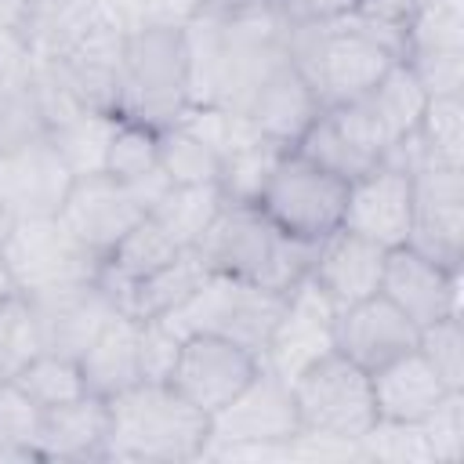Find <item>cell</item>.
<instances>
[{"instance_id":"1","label":"cell","mask_w":464,"mask_h":464,"mask_svg":"<svg viewBox=\"0 0 464 464\" xmlns=\"http://www.w3.org/2000/svg\"><path fill=\"white\" fill-rule=\"evenodd\" d=\"M181 29L192 105L239 112L254 87L290 58L286 22L272 0H218L181 22Z\"/></svg>"},{"instance_id":"2","label":"cell","mask_w":464,"mask_h":464,"mask_svg":"<svg viewBox=\"0 0 464 464\" xmlns=\"http://www.w3.org/2000/svg\"><path fill=\"white\" fill-rule=\"evenodd\" d=\"M286 54L319 105H344L359 102L402 58V33L352 11L326 25H286Z\"/></svg>"},{"instance_id":"3","label":"cell","mask_w":464,"mask_h":464,"mask_svg":"<svg viewBox=\"0 0 464 464\" xmlns=\"http://www.w3.org/2000/svg\"><path fill=\"white\" fill-rule=\"evenodd\" d=\"M109 402L105 460L185 464L203 460L210 446V417L178 395L167 381H138Z\"/></svg>"},{"instance_id":"4","label":"cell","mask_w":464,"mask_h":464,"mask_svg":"<svg viewBox=\"0 0 464 464\" xmlns=\"http://www.w3.org/2000/svg\"><path fill=\"white\" fill-rule=\"evenodd\" d=\"M192 250L203 257L210 272L257 283L279 294L301 283L315 257V243H301L279 232L257 210V203H232V199H225V207L218 210V218Z\"/></svg>"},{"instance_id":"5","label":"cell","mask_w":464,"mask_h":464,"mask_svg":"<svg viewBox=\"0 0 464 464\" xmlns=\"http://www.w3.org/2000/svg\"><path fill=\"white\" fill-rule=\"evenodd\" d=\"M188 105L192 98H188L185 29L174 22H152L141 29H127L116 116L163 130L178 123Z\"/></svg>"},{"instance_id":"6","label":"cell","mask_w":464,"mask_h":464,"mask_svg":"<svg viewBox=\"0 0 464 464\" xmlns=\"http://www.w3.org/2000/svg\"><path fill=\"white\" fill-rule=\"evenodd\" d=\"M290 392L297 402L301 435L359 446L377 424L370 373L341 352H326L323 359L304 366L290 381Z\"/></svg>"},{"instance_id":"7","label":"cell","mask_w":464,"mask_h":464,"mask_svg":"<svg viewBox=\"0 0 464 464\" xmlns=\"http://www.w3.org/2000/svg\"><path fill=\"white\" fill-rule=\"evenodd\" d=\"M301 435L297 402L290 381L257 366V373L210 413V446L203 457H246V453H290Z\"/></svg>"},{"instance_id":"8","label":"cell","mask_w":464,"mask_h":464,"mask_svg":"<svg viewBox=\"0 0 464 464\" xmlns=\"http://www.w3.org/2000/svg\"><path fill=\"white\" fill-rule=\"evenodd\" d=\"M344 199H348V181L334 178L330 170L286 149L276 160L254 203L279 232L301 243H319L341 228Z\"/></svg>"},{"instance_id":"9","label":"cell","mask_w":464,"mask_h":464,"mask_svg":"<svg viewBox=\"0 0 464 464\" xmlns=\"http://www.w3.org/2000/svg\"><path fill=\"white\" fill-rule=\"evenodd\" d=\"M283 297L286 294L279 290L243 283L221 272H207L203 283L174 312H167V319L181 334H214V337L243 344L246 352L261 359V348L279 319Z\"/></svg>"},{"instance_id":"10","label":"cell","mask_w":464,"mask_h":464,"mask_svg":"<svg viewBox=\"0 0 464 464\" xmlns=\"http://www.w3.org/2000/svg\"><path fill=\"white\" fill-rule=\"evenodd\" d=\"M14 286L25 294L94 279L102 268V257L87 250L65 225L62 218H18L7 243L0 246Z\"/></svg>"},{"instance_id":"11","label":"cell","mask_w":464,"mask_h":464,"mask_svg":"<svg viewBox=\"0 0 464 464\" xmlns=\"http://www.w3.org/2000/svg\"><path fill=\"white\" fill-rule=\"evenodd\" d=\"M392 141L384 127L373 120V112L362 102L344 105H323L315 120L304 127V134L294 141V152L312 160L315 167L330 170L341 181H355L366 170L381 167Z\"/></svg>"},{"instance_id":"12","label":"cell","mask_w":464,"mask_h":464,"mask_svg":"<svg viewBox=\"0 0 464 464\" xmlns=\"http://www.w3.org/2000/svg\"><path fill=\"white\" fill-rule=\"evenodd\" d=\"M123 47H127V25L116 14H109L72 51H65L54 62H36V65H40L44 76L54 80V87L76 109L116 112L120 72H123Z\"/></svg>"},{"instance_id":"13","label":"cell","mask_w":464,"mask_h":464,"mask_svg":"<svg viewBox=\"0 0 464 464\" xmlns=\"http://www.w3.org/2000/svg\"><path fill=\"white\" fill-rule=\"evenodd\" d=\"M334 323L337 304L304 276L283 297L279 319L261 348V366H268L283 381H294L304 366L334 352Z\"/></svg>"},{"instance_id":"14","label":"cell","mask_w":464,"mask_h":464,"mask_svg":"<svg viewBox=\"0 0 464 464\" xmlns=\"http://www.w3.org/2000/svg\"><path fill=\"white\" fill-rule=\"evenodd\" d=\"M406 246L446 268L464 265V167L413 170V218Z\"/></svg>"},{"instance_id":"15","label":"cell","mask_w":464,"mask_h":464,"mask_svg":"<svg viewBox=\"0 0 464 464\" xmlns=\"http://www.w3.org/2000/svg\"><path fill=\"white\" fill-rule=\"evenodd\" d=\"M257 366L261 359L236 341L214 334H185L167 384L210 417L257 373Z\"/></svg>"},{"instance_id":"16","label":"cell","mask_w":464,"mask_h":464,"mask_svg":"<svg viewBox=\"0 0 464 464\" xmlns=\"http://www.w3.org/2000/svg\"><path fill=\"white\" fill-rule=\"evenodd\" d=\"M76 174L62 160L58 145L40 134L0 152V203L18 218H54L72 188Z\"/></svg>"},{"instance_id":"17","label":"cell","mask_w":464,"mask_h":464,"mask_svg":"<svg viewBox=\"0 0 464 464\" xmlns=\"http://www.w3.org/2000/svg\"><path fill=\"white\" fill-rule=\"evenodd\" d=\"M145 203L138 199L130 181H120L105 170L98 174H80L58 210L62 225L98 257L112 250V243L145 218Z\"/></svg>"},{"instance_id":"18","label":"cell","mask_w":464,"mask_h":464,"mask_svg":"<svg viewBox=\"0 0 464 464\" xmlns=\"http://www.w3.org/2000/svg\"><path fill=\"white\" fill-rule=\"evenodd\" d=\"M410 323L428 326L460 315V268H446L413 246H392L381 272V290Z\"/></svg>"},{"instance_id":"19","label":"cell","mask_w":464,"mask_h":464,"mask_svg":"<svg viewBox=\"0 0 464 464\" xmlns=\"http://www.w3.org/2000/svg\"><path fill=\"white\" fill-rule=\"evenodd\" d=\"M410 218H413V174L410 170L395 163H381L366 170L362 178L348 181L341 228L366 236L392 250L406 243Z\"/></svg>"},{"instance_id":"20","label":"cell","mask_w":464,"mask_h":464,"mask_svg":"<svg viewBox=\"0 0 464 464\" xmlns=\"http://www.w3.org/2000/svg\"><path fill=\"white\" fill-rule=\"evenodd\" d=\"M417 337H420V326L410 323L384 294H373V297L337 308L334 352H341L366 373H373L377 366L392 362L395 355L417 348Z\"/></svg>"},{"instance_id":"21","label":"cell","mask_w":464,"mask_h":464,"mask_svg":"<svg viewBox=\"0 0 464 464\" xmlns=\"http://www.w3.org/2000/svg\"><path fill=\"white\" fill-rule=\"evenodd\" d=\"M29 301H33L40 330H44V348L72 355V359H80V352L94 341V334L120 312L116 301L109 297V290L98 283V276L65 283V286H51V290H36V294H29Z\"/></svg>"},{"instance_id":"22","label":"cell","mask_w":464,"mask_h":464,"mask_svg":"<svg viewBox=\"0 0 464 464\" xmlns=\"http://www.w3.org/2000/svg\"><path fill=\"white\" fill-rule=\"evenodd\" d=\"M384 257H388V246H381L366 236H355L348 228H337L315 243L308 279L337 308H344V304H355V301L373 297L381 290Z\"/></svg>"},{"instance_id":"23","label":"cell","mask_w":464,"mask_h":464,"mask_svg":"<svg viewBox=\"0 0 464 464\" xmlns=\"http://www.w3.org/2000/svg\"><path fill=\"white\" fill-rule=\"evenodd\" d=\"M319 98L308 87V80L294 69V62L286 58L279 69H272L254 94L246 98V105L239 109V116H246V123L268 138L279 149H294V141L304 134V127L315 120L319 112Z\"/></svg>"},{"instance_id":"24","label":"cell","mask_w":464,"mask_h":464,"mask_svg":"<svg viewBox=\"0 0 464 464\" xmlns=\"http://www.w3.org/2000/svg\"><path fill=\"white\" fill-rule=\"evenodd\" d=\"M370 384H373L377 420H392V424H420L446 402V395H453L417 348L377 366L370 373Z\"/></svg>"},{"instance_id":"25","label":"cell","mask_w":464,"mask_h":464,"mask_svg":"<svg viewBox=\"0 0 464 464\" xmlns=\"http://www.w3.org/2000/svg\"><path fill=\"white\" fill-rule=\"evenodd\" d=\"M109 439V402L102 395H80L72 402L44 410L40 460H105Z\"/></svg>"},{"instance_id":"26","label":"cell","mask_w":464,"mask_h":464,"mask_svg":"<svg viewBox=\"0 0 464 464\" xmlns=\"http://www.w3.org/2000/svg\"><path fill=\"white\" fill-rule=\"evenodd\" d=\"M109 14H116L109 0H36L18 36L29 47L33 62H54Z\"/></svg>"},{"instance_id":"27","label":"cell","mask_w":464,"mask_h":464,"mask_svg":"<svg viewBox=\"0 0 464 464\" xmlns=\"http://www.w3.org/2000/svg\"><path fill=\"white\" fill-rule=\"evenodd\" d=\"M80 370L87 381L91 395L112 399L120 392H127L130 384L141 381V362H138V319L116 312L98 334L94 341L80 352Z\"/></svg>"},{"instance_id":"28","label":"cell","mask_w":464,"mask_h":464,"mask_svg":"<svg viewBox=\"0 0 464 464\" xmlns=\"http://www.w3.org/2000/svg\"><path fill=\"white\" fill-rule=\"evenodd\" d=\"M181 246L160 228V221L152 214H145L138 225H130L116 243L112 250L102 257V268H98V283L109 290V297L116 301L120 290H127L130 283L145 279L149 272H156L160 265H167Z\"/></svg>"},{"instance_id":"29","label":"cell","mask_w":464,"mask_h":464,"mask_svg":"<svg viewBox=\"0 0 464 464\" xmlns=\"http://www.w3.org/2000/svg\"><path fill=\"white\" fill-rule=\"evenodd\" d=\"M210 268L203 265V257L196 250H178L167 265H160L156 272H149L145 279L130 283L127 290H120L116 308L123 315L134 319H152V315H167L174 312L207 276Z\"/></svg>"},{"instance_id":"30","label":"cell","mask_w":464,"mask_h":464,"mask_svg":"<svg viewBox=\"0 0 464 464\" xmlns=\"http://www.w3.org/2000/svg\"><path fill=\"white\" fill-rule=\"evenodd\" d=\"M359 102L373 112V120L384 127L388 141L395 145L399 138H406V134L417 130L420 112H424V105H428V94H424L420 80L413 76V69L399 58V62L388 65V72H384Z\"/></svg>"},{"instance_id":"31","label":"cell","mask_w":464,"mask_h":464,"mask_svg":"<svg viewBox=\"0 0 464 464\" xmlns=\"http://www.w3.org/2000/svg\"><path fill=\"white\" fill-rule=\"evenodd\" d=\"M225 207V192L218 181H203V185H170L156 207L149 210L160 228L181 246V250H192L203 232L210 228V221L218 218V210Z\"/></svg>"},{"instance_id":"32","label":"cell","mask_w":464,"mask_h":464,"mask_svg":"<svg viewBox=\"0 0 464 464\" xmlns=\"http://www.w3.org/2000/svg\"><path fill=\"white\" fill-rule=\"evenodd\" d=\"M413 145L417 167H464V98H428Z\"/></svg>"},{"instance_id":"33","label":"cell","mask_w":464,"mask_h":464,"mask_svg":"<svg viewBox=\"0 0 464 464\" xmlns=\"http://www.w3.org/2000/svg\"><path fill=\"white\" fill-rule=\"evenodd\" d=\"M116 112H94V109H80L72 112L69 120L54 123L47 130V138L58 145L62 160L69 163V170L80 178V174H98L105 170V149H109V138L116 130Z\"/></svg>"},{"instance_id":"34","label":"cell","mask_w":464,"mask_h":464,"mask_svg":"<svg viewBox=\"0 0 464 464\" xmlns=\"http://www.w3.org/2000/svg\"><path fill=\"white\" fill-rule=\"evenodd\" d=\"M160 170L170 185H203L221 178V152L203 141L185 123H170L160 130Z\"/></svg>"},{"instance_id":"35","label":"cell","mask_w":464,"mask_h":464,"mask_svg":"<svg viewBox=\"0 0 464 464\" xmlns=\"http://www.w3.org/2000/svg\"><path fill=\"white\" fill-rule=\"evenodd\" d=\"M40 410H51V406H62V402H72L80 395H87V381H83V370L72 355H62V352H40L29 366H22L14 377H11Z\"/></svg>"},{"instance_id":"36","label":"cell","mask_w":464,"mask_h":464,"mask_svg":"<svg viewBox=\"0 0 464 464\" xmlns=\"http://www.w3.org/2000/svg\"><path fill=\"white\" fill-rule=\"evenodd\" d=\"M44 352V330L29 294L14 290L0 301V381L14 377Z\"/></svg>"},{"instance_id":"37","label":"cell","mask_w":464,"mask_h":464,"mask_svg":"<svg viewBox=\"0 0 464 464\" xmlns=\"http://www.w3.org/2000/svg\"><path fill=\"white\" fill-rule=\"evenodd\" d=\"M428 51H464V0H424L402 29V58Z\"/></svg>"},{"instance_id":"38","label":"cell","mask_w":464,"mask_h":464,"mask_svg":"<svg viewBox=\"0 0 464 464\" xmlns=\"http://www.w3.org/2000/svg\"><path fill=\"white\" fill-rule=\"evenodd\" d=\"M40 424L44 410L11 381H0V464L4 460H40L36 442H40Z\"/></svg>"},{"instance_id":"39","label":"cell","mask_w":464,"mask_h":464,"mask_svg":"<svg viewBox=\"0 0 464 464\" xmlns=\"http://www.w3.org/2000/svg\"><path fill=\"white\" fill-rule=\"evenodd\" d=\"M283 152H286V149L272 145V141L261 138V134H254V138H246L243 145H236L232 152H225V160H221V178H218L225 199H232V203H254L257 192H261V185H265V178L272 174V167H276V160H279Z\"/></svg>"},{"instance_id":"40","label":"cell","mask_w":464,"mask_h":464,"mask_svg":"<svg viewBox=\"0 0 464 464\" xmlns=\"http://www.w3.org/2000/svg\"><path fill=\"white\" fill-rule=\"evenodd\" d=\"M156 167H160V130L120 116L105 149V174L120 181H138Z\"/></svg>"},{"instance_id":"41","label":"cell","mask_w":464,"mask_h":464,"mask_svg":"<svg viewBox=\"0 0 464 464\" xmlns=\"http://www.w3.org/2000/svg\"><path fill=\"white\" fill-rule=\"evenodd\" d=\"M36 76V72H33ZM18 80V83H0V152L47 134L44 112H40V98H36V83Z\"/></svg>"},{"instance_id":"42","label":"cell","mask_w":464,"mask_h":464,"mask_svg":"<svg viewBox=\"0 0 464 464\" xmlns=\"http://www.w3.org/2000/svg\"><path fill=\"white\" fill-rule=\"evenodd\" d=\"M417 352L431 362V370L439 373V381L450 392H464V334H460V315H446V319H435V323L420 326Z\"/></svg>"},{"instance_id":"43","label":"cell","mask_w":464,"mask_h":464,"mask_svg":"<svg viewBox=\"0 0 464 464\" xmlns=\"http://www.w3.org/2000/svg\"><path fill=\"white\" fill-rule=\"evenodd\" d=\"M185 334L167 319V315H152V319H138V362H141V381H167L178 352H181Z\"/></svg>"},{"instance_id":"44","label":"cell","mask_w":464,"mask_h":464,"mask_svg":"<svg viewBox=\"0 0 464 464\" xmlns=\"http://www.w3.org/2000/svg\"><path fill=\"white\" fill-rule=\"evenodd\" d=\"M428 98H464V51H428L402 58Z\"/></svg>"},{"instance_id":"45","label":"cell","mask_w":464,"mask_h":464,"mask_svg":"<svg viewBox=\"0 0 464 464\" xmlns=\"http://www.w3.org/2000/svg\"><path fill=\"white\" fill-rule=\"evenodd\" d=\"M420 424L428 431L435 464H457L464 457V392L446 395V402Z\"/></svg>"},{"instance_id":"46","label":"cell","mask_w":464,"mask_h":464,"mask_svg":"<svg viewBox=\"0 0 464 464\" xmlns=\"http://www.w3.org/2000/svg\"><path fill=\"white\" fill-rule=\"evenodd\" d=\"M286 25H326L355 11L359 0H272Z\"/></svg>"},{"instance_id":"47","label":"cell","mask_w":464,"mask_h":464,"mask_svg":"<svg viewBox=\"0 0 464 464\" xmlns=\"http://www.w3.org/2000/svg\"><path fill=\"white\" fill-rule=\"evenodd\" d=\"M420 4H424V0H359L355 11H359L362 18H370V22H381V25L395 29V33H402L406 22L413 18V11H417Z\"/></svg>"},{"instance_id":"48","label":"cell","mask_w":464,"mask_h":464,"mask_svg":"<svg viewBox=\"0 0 464 464\" xmlns=\"http://www.w3.org/2000/svg\"><path fill=\"white\" fill-rule=\"evenodd\" d=\"M33 4L36 0H0V29L18 33L29 18V11H33Z\"/></svg>"},{"instance_id":"49","label":"cell","mask_w":464,"mask_h":464,"mask_svg":"<svg viewBox=\"0 0 464 464\" xmlns=\"http://www.w3.org/2000/svg\"><path fill=\"white\" fill-rule=\"evenodd\" d=\"M210 4H218V0H163V14H167V22H188L192 14H199L203 7H210Z\"/></svg>"},{"instance_id":"50","label":"cell","mask_w":464,"mask_h":464,"mask_svg":"<svg viewBox=\"0 0 464 464\" xmlns=\"http://www.w3.org/2000/svg\"><path fill=\"white\" fill-rule=\"evenodd\" d=\"M18 286H14V276H11V268H7V261H4V254H0V301L7 297V294H14Z\"/></svg>"},{"instance_id":"51","label":"cell","mask_w":464,"mask_h":464,"mask_svg":"<svg viewBox=\"0 0 464 464\" xmlns=\"http://www.w3.org/2000/svg\"><path fill=\"white\" fill-rule=\"evenodd\" d=\"M11 228H14V214H11V210H7L4 203H0V246L7 243V236H11Z\"/></svg>"}]
</instances>
